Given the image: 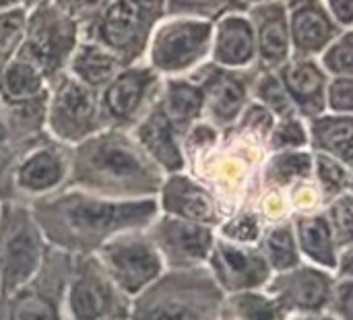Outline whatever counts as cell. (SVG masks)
<instances>
[{
    "label": "cell",
    "mask_w": 353,
    "mask_h": 320,
    "mask_svg": "<svg viewBox=\"0 0 353 320\" xmlns=\"http://www.w3.org/2000/svg\"><path fill=\"white\" fill-rule=\"evenodd\" d=\"M31 211L50 246L72 257H89L120 234L145 230L159 215V203L114 201L66 186L35 201Z\"/></svg>",
    "instance_id": "obj_1"
},
{
    "label": "cell",
    "mask_w": 353,
    "mask_h": 320,
    "mask_svg": "<svg viewBox=\"0 0 353 320\" xmlns=\"http://www.w3.org/2000/svg\"><path fill=\"white\" fill-rule=\"evenodd\" d=\"M165 174L130 130L103 128L70 151L68 186L114 201L157 199Z\"/></svg>",
    "instance_id": "obj_2"
},
{
    "label": "cell",
    "mask_w": 353,
    "mask_h": 320,
    "mask_svg": "<svg viewBox=\"0 0 353 320\" xmlns=\"http://www.w3.org/2000/svg\"><path fill=\"white\" fill-rule=\"evenodd\" d=\"M223 290L209 269L165 271L132 298L128 320H221Z\"/></svg>",
    "instance_id": "obj_3"
},
{
    "label": "cell",
    "mask_w": 353,
    "mask_h": 320,
    "mask_svg": "<svg viewBox=\"0 0 353 320\" xmlns=\"http://www.w3.org/2000/svg\"><path fill=\"white\" fill-rule=\"evenodd\" d=\"M72 147L48 132L14 145L0 161V203L33 205L68 186Z\"/></svg>",
    "instance_id": "obj_4"
},
{
    "label": "cell",
    "mask_w": 353,
    "mask_h": 320,
    "mask_svg": "<svg viewBox=\"0 0 353 320\" xmlns=\"http://www.w3.org/2000/svg\"><path fill=\"white\" fill-rule=\"evenodd\" d=\"M165 17V0H108L83 37L95 39L124 64L143 62L151 35Z\"/></svg>",
    "instance_id": "obj_5"
},
{
    "label": "cell",
    "mask_w": 353,
    "mask_h": 320,
    "mask_svg": "<svg viewBox=\"0 0 353 320\" xmlns=\"http://www.w3.org/2000/svg\"><path fill=\"white\" fill-rule=\"evenodd\" d=\"M213 21L165 14L155 27L145 62L163 79L188 77L211 56Z\"/></svg>",
    "instance_id": "obj_6"
},
{
    "label": "cell",
    "mask_w": 353,
    "mask_h": 320,
    "mask_svg": "<svg viewBox=\"0 0 353 320\" xmlns=\"http://www.w3.org/2000/svg\"><path fill=\"white\" fill-rule=\"evenodd\" d=\"M48 242L29 205L0 203V298L23 288L41 267Z\"/></svg>",
    "instance_id": "obj_7"
},
{
    "label": "cell",
    "mask_w": 353,
    "mask_h": 320,
    "mask_svg": "<svg viewBox=\"0 0 353 320\" xmlns=\"http://www.w3.org/2000/svg\"><path fill=\"white\" fill-rule=\"evenodd\" d=\"M83 29L54 2H39L27 6L25 37L19 56L33 62L52 83L66 72L70 56L74 54Z\"/></svg>",
    "instance_id": "obj_8"
},
{
    "label": "cell",
    "mask_w": 353,
    "mask_h": 320,
    "mask_svg": "<svg viewBox=\"0 0 353 320\" xmlns=\"http://www.w3.org/2000/svg\"><path fill=\"white\" fill-rule=\"evenodd\" d=\"M74 257L48 244L39 271L17 292L0 298V320H66L64 300Z\"/></svg>",
    "instance_id": "obj_9"
},
{
    "label": "cell",
    "mask_w": 353,
    "mask_h": 320,
    "mask_svg": "<svg viewBox=\"0 0 353 320\" xmlns=\"http://www.w3.org/2000/svg\"><path fill=\"white\" fill-rule=\"evenodd\" d=\"M103 128L108 126L97 91L85 87L68 72L50 83L46 130L52 139L74 147Z\"/></svg>",
    "instance_id": "obj_10"
},
{
    "label": "cell",
    "mask_w": 353,
    "mask_h": 320,
    "mask_svg": "<svg viewBox=\"0 0 353 320\" xmlns=\"http://www.w3.org/2000/svg\"><path fill=\"white\" fill-rule=\"evenodd\" d=\"M130 304L95 254L74 257L64 300L66 320H128Z\"/></svg>",
    "instance_id": "obj_11"
},
{
    "label": "cell",
    "mask_w": 353,
    "mask_h": 320,
    "mask_svg": "<svg viewBox=\"0 0 353 320\" xmlns=\"http://www.w3.org/2000/svg\"><path fill=\"white\" fill-rule=\"evenodd\" d=\"M110 279L132 300L165 273V265L145 230L112 238L95 252Z\"/></svg>",
    "instance_id": "obj_12"
},
{
    "label": "cell",
    "mask_w": 353,
    "mask_h": 320,
    "mask_svg": "<svg viewBox=\"0 0 353 320\" xmlns=\"http://www.w3.org/2000/svg\"><path fill=\"white\" fill-rule=\"evenodd\" d=\"M163 77L145 60L124 64L99 91V106L108 128L130 130L159 99Z\"/></svg>",
    "instance_id": "obj_13"
},
{
    "label": "cell",
    "mask_w": 353,
    "mask_h": 320,
    "mask_svg": "<svg viewBox=\"0 0 353 320\" xmlns=\"http://www.w3.org/2000/svg\"><path fill=\"white\" fill-rule=\"evenodd\" d=\"M145 232L170 271L203 267V263L209 261L215 244L209 226L186 221L165 213L157 215L145 228Z\"/></svg>",
    "instance_id": "obj_14"
},
{
    "label": "cell",
    "mask_w": 353,
    "mask_h": 320,
    "mask_svg": "<svg viewBox=\"0 0 353 320\" xmlns=\"http://www.w3.org/2000/svg\"><path fill=\"white\" fill-rule=\"evenodd\" d=\"M209 265L219 288L234 294L252 292L254 288L265 286L271 275V267L261 252L228 240H217L213 244Z\"/></svg>",
    "instance_id": "obj_15"
},
{
    "label": "cell",
    "mask_w": 353,
    "mask_h": 320,
    "mask_svg": "<svg viewBox=\"0 0 353 320\" xmlns=\"http://www.w3.org/2000/svg\"><path fill=\"white\" fill-rule=\"evenodd\" d=\"M130 134L141 145V149L153 159V163L168 176L178 174L186 166L184 139L163 112L159 99L157 103L130 128Z\"/></svg>",
    "instance_id": "obj_16"
},
{
    "label": "cell",
    "mask_w": 353,
    "mask_h": 320,
    "mask_svg": "<svg viewBox=\"0 0 353 320\" xmlns=\"http://www.w3.org/2000/svg\"><path fill=\"white\" fill-rule=\"evenodd\" d=\"M281 312L319 314L333 298V281L316 269H290L269 286Z\"/></svg>",
    "instance_id": "obj_17"
},
{
    "label": "cell",
    "mask_w": 353,
    "mask_h": 320,
    "mask_svg": "<svg viewBox=\"0 0 353 320\" xmlns=\"http://www.w3.org/2000/svg\"><path fill=\"white\" fill-rule=\"evenodd\" d=\"M157 203L159 211L165 215H174L209 228L219 223V209L211 192L182 172L165 176L157 194Z\"/></svg>",
    "instance_id": "obj_18"
},
{
    "label": "cell",
    "mask_w": 353,
    "mask_h": 320,
    "mask_svg": "<svg viewBox=\"0 0 353 320\" xmlns=\"http://www.w3.org/2000/svg\"><path fill=\"white\" fill-rule=\"evenodd\" d=\"M188 77L201 85L205 93V112L215 124L236 122L246 101V89L244 83L232 72V68L217 64L201 66Z\"/></svg>",
    "instance_id": "obj_19"
},
{
    "label": "cell",
    "mask_w": 353,
    "mask_h": 320,
    "mask_svg": "<svg viewBox=\"0 0 353 320\" xmlns=\"http://www.w3.org/2000/svg\"><path fill=\"white\" fill-rule=\"evenodd\" d=\"M256 54V37L248 19L228 12L213 23L211 58L223 68H240L252 62Z\"/></svg>",
    "instance_id": "obj_20"
},
{
    "label": "cell",
    "mask_w": 353,
    "mask_h": 320,
    "mask_svg": "<svg viewBox=\"0 0 353 320\" xmlns=\"http://www.w3.org/2000/svg\"><path fill=\"white\" fill-rule=\"evenodd\" d=\"M159 103L182 139L205 114V93L192 77L163 79Z\"/></svg>",
    "instance_id": "obj_21"
},
{
    "label": "cell",
    "mask_w": 353,
    "mask_h": 320,
    "mask_svg": "<svg viewBox=\"0 0 353 320\" xmlns=\"http://www.w3.org/2000/svg\"><path fill=\"white\" fill-rule=\"evenodd\" d=\"M122 66L124 62L114 52H110L95 39L83 37L74 54L70 56L66 72L79 83H83L85 87L99 93L120 72Z\"/></svg>",
    "instance_id": "obj_22"
},
{
    "label": "cell",
    "mask_w": 353,
    "mask_h": 320,
    "mask_svg": "<svg viewBox=\"0 0 353 320\" xmlns=\"http://www.w3.org/2000/svg\"><path fill=\"white\" fill-rule=\"evenodd\" d=\"M50 91V81L46 74L27 58L17 56L0 72V103L17 106L37 99H46Z\"/></svg>",
    "instance_id": "obj_23"
},
{
    "label": "cell",
    "mask_w": 353,
    "mask_h": 320,
    "mask_svg": "<svg viewBox=\"0 0 353 320\" xmlns=\"http://www.w3.org/2000/svg\"><path fill=\"white\" fill-rule=\"evenodd\" d=\"M292 33L300 50L314 52L329 43L333 35V25L316 0H304L294 6Z\"/></svg>",
    "instance_id": "obj_24"
},
{
    "label": "cell",
    "mask_w": 353,
    "mask_h": 320,
    "mask_svg": "<svg viewBox=\"0 0 353 320\" xmlns=\"http://www.w3.org/2000/svg\"><path fill=\"white\" fill-rule=\"evenodd\" d=\"M298 242L302 252L316 265H323L327 269L337 267V244L331 221L325 215L302 217L298 221Z\"/></svg>",
    "instance_id": "obj_25"
},
{
    "label": "cell",
    "mask_w": 353,
    "mask_h": 320,
    "mask_svg": "<svg viewBox=\"0 0 353 320\" xmlns=\"http://www.w3.org/2000/svg\"><path fill=\"white\" fill-rule=\"evenodd\" d=\"M256 29H259V52L263 60L277 64L288 56L290 48V31L285 23L283 8L279 4L263 6L254 12Z\"/></svg>",
    "instance_id": "obj_26"
},
{
    "label": "cell",
    "mask_w": 353,
    "mask_h": 320,
    "mask_svg": "<svg viewBox=\"0 0 353 320\" xmlns=\"http://www.w3.org/2000/svg\"><path fill=\"white\" fill-rule=\"evenodd\" d=\"M283 77H285L288 93L294 95V99L302 106L304 112L316 114L323 108L325 77L314 64H310V62L294 64L285 70Z\"/></svg>",
    "instance_id": "obj_27"
},
{
    "label": "cell",
    "mask_w": 353,
    "mask_h": 320,
    "mask_svg": "<svg viewBox=\"0 0 353 320\" xmlns=\"http://www.w3.org/2000/svg\"><path fill=\"white\" fill-rule=\"evenodd\" d=\"M314 143L353 166V118H323L314 124Z\"/></svg>",
    "instance_id": "obj_28"
},
{
    "label": "cell",
    "mask_w": 353,
    "mask_h": 320,
    "mask_svg": "<svg viewBox=\"0 0 353 320\" xmlns=\"http://www.w3.org/2000/svg\"><path fill=\"white\" fill-rule=\"evenodd\" d=\"M265 254H267L269 267L275 271H290V269H296L300 265L296 238H294L290 226H279L267 234Z\"/></svg>",
    "instance_id": "obj_29"
},
{
    "label": "cell",
    "mask_w": 353,
    "mask_h": 320,
    "mask_svg": "<svg viewBox=\"0 0 353 320\" xmlns=\"http://www.w3.org/2000/svg\"><path fill=\"white\" fill-rule=\"evenodd\" d=\"M27 8L0 12V72L19 56L25 37Z\"/></svg>",
    "instance_id": "obj_30"
},
{
    "label": "cell",
    "mask_w": 353,
    "mask_h": 320,
    "mask_svg": "<svg viewBox=\"0 0 353 320\" xmlns=\"http://www.w3.org/2000/svg\"><path fill=\"white\" fill-rule=\"evenodd\" d=\"M236 320H279V306L275 300L256 292H238L228 302Z\"/></svg>",
    "instance_id": "obj_31"
},
{
    "label": "cell",
    "mask_w": 353,
    "mask_h": 320,
    "mask_svg": "<svg viewBox=\"0 0 353 320\" xmlns=\"http://www.w3.org/2000/svg\"><path fill=\"white\" fill-rule=\"evenodd\" d=\"M238 0H165V14L196 17L205 21H217L236 8Z\"/></svg>",
    "instance_id": "obj_32"
},
{
    "label": "cell",
    "mask_w": 353,
    "mask_h": 320,
    "mask_svg": "<svg viewBox=\"0 0 353 320\" xmlns=\"http://www.w3.org/2000/svg\"><path fill=\"white\" fill-rule=\"evenodd\" d=\"M331 228L337 248L353 246V197H341L331 207Z\"/></svg>",
    "instance_id": "obj_33"
},
{
    "label": "cell",
    "mask_w": 353,
    "mask_h": 320,
    "mask_svg": "<svg viewBox=\"0 0 353 320\" xmlns=\"http://www.w3.org/2000/svg\"><path fill=\"white\" fill-rule=\"evenodd\" d=\"M310 155L306 153H283L271 161V174L277 182L288 184L296 178L310 174Z\"/></svg>",
    "instance_id": "obj_34"
},
{
    "label": "cell",
    "mask_w": 353,
    "mask_h": 320,
    "mask_svg": "<svg viewBox=\"0 0 353 320\" xmlns=\"http://www.w3.org/2000/svg\"><path fill=\"white\" fill-rule=\"evenodd\" d=\"M221 236L228 242H234V244H252V242H256L259 236H261L256 215L242 213V215L232 217L228 223L221 226Z\"/></svg>",
    "instance_id": "obj_35"
},
{
    "label": "cell",
    "mask_w": 353,
    "mask_h": 320,
    "mask_svg": "<svg viewBox=\"0 0 353 320\" xmlns=\"http://www.w3.org/2000/svg\"><path fill=\"white\" fill-rule=\"evenodd\" d=\"M52 2L62 12H66L72 21H77L81 25L83 33L108 4V0H52Z\"/></svg>",
    "instance_id": "obj_36"
},
{
    "label": "cell",
    "mask_w": 353,
    "mask_h": 320,
    "mask_svg": "<svg viewBox=\"0 0 353 320\" xmlns=\"http://www.w3.org/2000/svg\"><path fill=\"white\" fill-rule=\"evenodd\" d=\"M259 95H261V99H263L267 106H271L277 114H288V112H292L290 93H288V89H283V87L279 85L277 79L265 77V79L259 83Z\"/></svg>",
    "instance_id": "obj_37"
},
{
    "label": "cell",
    "mask_w": 353,
    "mask_h": 320,
    "mask_svg": "<svg viewBox=\"0 0 353 320\" xmlns=\"http://www.w3.org/2000/svg\"><path fill=\"white\" fill-rule=\"evenodd\" d=\"M316 166H319V178L323 182L325 192L327 194H337L345 186V180H347L345 170L335 159H331L327 155H321L316 159Z\"/></svg>",
    "instance_id": "obj_38"
},
{
    "label": "cell",
    "mask_w": 353,
    "mask_h": 320,
    "mask_svg": "<svg viewBox=\"0 0 353 320\" xmlns=\"http://www.w3.org/2000/svg\"><path fill=\"white\" fill-rule=\"evenodd\" d=\"M325 64L335 72H353V33L345 35L327 52Z\"/></svg>",
    "instance_id": "obj_39"
},
{
    "label": "cell",
    "mask_w": 353,
    "mask_h": 320,
    "mask_svg": "<svg viewBox=\"0 0 353 320\" xmlns=\"http://www.w3.org/2000/svg\"><path fill=\"white\" fill-rule=\"evenodd\" d=\"M304 143H306V132L298 120H288L273 132L275 147H300Z\"/></svg>",
    "instance_id": "obj_40"
},
{
    "label": "cell",
    "mask_w": 353,
    "mask_h": 320,
    "mask_svg": "<svg viewBox=\"0 0 353 320\" xmlns=\"http://www.w3.org/2000/svg\"><path fill=\"white\" fill-rule=\"evenodd\" d=\"M333 312L341 320H353V279L341 281L333 290Z\"/></svg>",
    "instance_id": "obj_41"
},
{
    "label": "cell",
    "mask_w": 353,
    "mask_h": 320,
    "mask_svg": "<svg viewBox=\"0 0 353 320\" xmlns=\"http://www.w3.org/2000/svg\"><path fill=\"white\" fill-rule=\"evenodd\" d=\"M331 108L337 112H353V79H339L331 87Z\"/></svg>",
    "instance_id": "obj_42"
},
{
    "label": "cell",
    "mask_w": 353,
    "mask_h": 320,
    "mask_svg": "<svg viewBox=\"0 0 353 320\" xmlns=\"http://www.w3.org/2000/svg\"><path fill=\"white\" fill-rule=\"evenodd\" d=\"M244 126H248V128H252L256 132H269L271 126H273V118L265 108L252 106L244 116Z\"/></svg>",
    "instance_id": "obj_43"
},
{
    "label": "cell",
    "mask_w": 353,
    "mask_h": 320,
    "mask_svg": "<svg viewBox=\"0 0 353 320\" xmlns=\"http://www.w3.org/2000/svg\"><path fill=\"white\" fill-rule=\"evenodd\" d=\"M331 10L335 12V17L343 23L350 25L353 21V0H329Z\"/></svg>",
    "instance_id": "obj_44"
},
{
    "label": "cell",
    "mask_w": 353,
    "mask_h": 320,
    "mask_svg": "<svg viewBox=\"0 0 353 320\" xmlns=\"http://www.w3.org/2000/svg\"><path fill=\"white\" fill-rule=\"evenodd\" d=\"M339 267V275L343 279H353V246H347L341 254V259L337 261Z\"/></svg>",
    "instance_id": "obj_45"
},
{
    "label": "cell",
    "mask_w": 353,
    "mask_h": 320,
    "mask_svg": "<svg viewBox=\"0 0 353 320\" xmlns=\"http://www.w3.org/2000/svg\"><path fill=\"white\" fill-rule=\"evenodd\" d=\"M10 149V139H8V130H6V122H4V114H2V103H0V161L6 157Z\"/></svg>",
    "instance_id": "obj_46"
},
{
    "label": "cell",
    "mask_w": 353,
    "mask_h": 320,
    "mask_svg": "<svg viewBox=\"0 0 353 320\" xmlns=\"http://www.w3.org/2000/svg\"><path fill=\"white\" fill-rule=\"evenodd\" d=\"M29 0H0V12L14 10V8H27Z\"/></svg>",
    "instance_id": "obj_47"
},
{
    "label": "cell",
    "mask_w": 353,
    "mask_h": 320,
    "mask_svg": "<svg viewBox=\"0 0 353 320\" xmlns=\"http://www.w3.org/2000/svg\"><path fill=\"white\" fill-rule=\"evenodd\" d=\"M298 320H333V319H327V317H306V319H298Z\"/></svg>",
    "instance_id": "obj_48"
},
{
    "label": "cell",
    "mask_w": 353,
    "mask_h": 320,
    "mask_svg": "<svg viewBox=\"0 0 353 320\" xmlns=\"http://www.w3.org/2000/svg\"><path fill=\"white\" fill-rule=\"evenodd\" d=\"M39 2H52V0H29L27 6H33V4H39Z\"/></svg>",
    "instance_id": "obj_49"
}]
</instances>
